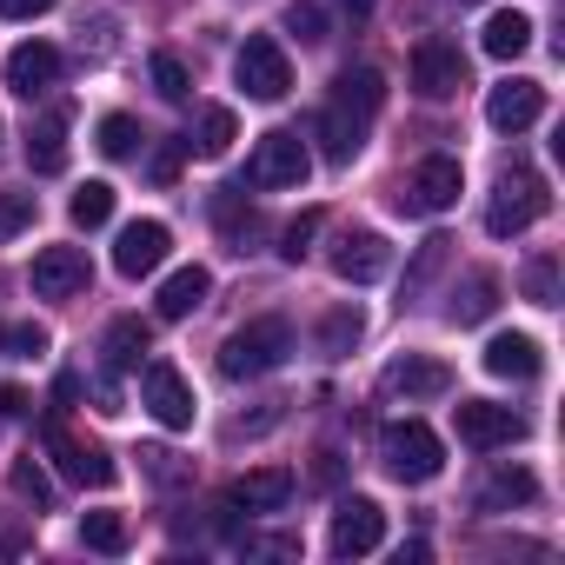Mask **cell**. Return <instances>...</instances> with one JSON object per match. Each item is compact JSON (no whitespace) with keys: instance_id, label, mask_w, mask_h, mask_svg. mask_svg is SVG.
<instances>
[{"instance_id":"8992f818","label":"cell","mask_w":565,"mask_h":565,"mask_svg":"<svg viewBox=\"0 0 565 565\" xmlns=\"http://www.w3.org/2000/svg\"><path fill=\"white\" fill-rule=\"evenodd\" d=\"M233 81L246 87V100H287L294 94V61L273 34H253L239 54H233Z\"/></svg>"},{"instance_id":"9c48e42d","label":"cell","mask_w":565,"mask_h":565,"mask_svg":"<svg viewBox=\"0 0 565 565\" xmlns=\"http://www.w3.org/2000/svg\"><path fill=\"white\" fill-rule=\"evenodd\" d=\"M452 426H459V446H472V452H499V446L525 439V419L512 406H492V399H459Z\"/></svg>"},{"instance_id":"60d3db41","label":"cell","mask_w":565,"mask_h":565,"mask_svg":"<svg viewBox=\"0 0 565 565\" xmlns=\"http://www.w3.org/2000/svg\"><path fill=\"white\" fill-rule=\"evenodd\" d=\"M446 246H452V239H439V233H433V239L419 246V259H413V273H406V294H419V287H426V273H433V266L446 259Z\"/></svg>"},{"instance_id":"bcb514c9","label":"cell","mask_w":565,"mask_h":565,"mask_svg":"<svg viewBox=\"0 0 565 565\" xmlns=\"http://www.w3.org/2000/svg\"><path fill=\"white\" fill-rule=\"evenodd\" d=\"M313 479H320V486H333V479H340V452H320V466H313Z\"/></svg>"},{"instance_id":"5b68a950","label":"cell","mask_w":565,"mask_h":565,"mask_svg":"<svg viewBox=\"0 0 565 565\" xmlns=\"http://www.w3.org/2000/svg\"><path fill=\"white\" fill-rule=\"evenodd\" d=\"M307 173H313V153L294 127L259 134V147L246 160V186H307Z\"/></svg>"},{"instance_id":"d6a6232c","label":"cell","mask_w":565,"mask_h":565,"mask_svg":"<svg viewBox=\"0 0 565 565\" xmlns=\"http://www.w3.org/2000/svg\"><path fill=\"white\" fill-rule=\"evenodd\" d=\"M14 492L28 499V505H41V512H54V479L41 472V459L28 452V459H14Z\"/></svg>"},{"instance_id":"3957f363","label":"cell","mask_w":565,"mask_h":565,"mask_svg":"<svg viewBox=\"0 0 565 565\" xmlns=\"http://www.w3.org/2000/svg\"><path fill=\"white\" fill-rule=\"evenodd\" d=\"M545 206H552V193H545L539 167L512 160V167L499 173V186H492V206H486V233H492V239H512V233H525L532 220H545Z\"/></svg>"},{"instance_id":"ba28073f","label":"cell","mask_w":565,"mask_h":565,"mask_svg":"<svg viewBox=\"0 0 565 565\" xmlns=\"http://www.w3.org/2000/svg\"><path fill=\"white\" fill-rule=\"evenodd\" d=\"M140 406H147L167 433H186L193 413H200V406H193V386L180 380L173 360H147V366H140Z\"/></svg>"},{"instance_id":"7402d4cb","label":"cell","mask_w":565,"mask_h":565,"mask_svg":"<svg viewBox=\"0 0 565 565\" xmlns=\"http://www.w3.org/2000/svg\"><path fill=\"white\" fill-rule=\"evenodd\" d=\"M206 294H213V273H206V266H180V273H167L153 313H160V320H186V313L206 307Z\"/></svg>"},{"instance_id":"484cf974","label":"cell","mask_w":565,"mask_h":565,"mask_svg":"<svg viewBox=\"0 0 565 565\" xmlns=\"http://www.w3.org/2000/svg\"><path fill=\"white\" fill-rule=\"evenodd\" d=\"M479 47H486L492 61H519V54L532 47V21H525V14H512V8H499V14L486 21V34H479Z\"/></svg>"},{"instance_id":"277c9868","label":"cell","mask_w":565,"mask_h":565,"mask_svg":"<svg viewBox=\"0 0 565 565\" xmlns=\"http://www.w3.org/2000/svg\"><path fill=\"white\" fill-rule=\"evenodd\" d=\"M380 459H386V472H393L399 486H426V479H439L446 446H439L433 426H419V419H393V426L380 433Z\"/></svg>"},{"instance_id":"8fae6325","label":"cell","mask_w":565,"mask_h":565,"mask_svg":"<svg viewBox=\"0 0 565 565\" xmlns=\"http://www.w3.org/2000/svg\"><path fill=\"white\" fill-rule=\"evenodd\" d=\"M47 452L61 459V472H67L74 486H94V492H107V486L120 479V466H114L100 446H87L81 433H67L61 419H47Z\"/></svg>"},{"instance_id":"7c38bea8","label":"cell","mask_w":565,"mask_h":565,"mask_svg":"<svg viewBox=\"0 0 565 565\" xmlns=\"http://www.w3.org/2000/svg\"><path fill=\"white\" fill-rule=\"evenodd\" d=\"M167 246H173V233H167L160 220H134V226H120V239H114V273H120V279H147V273H160Z\"/></svg>"},{"instance_id":"83f0119b","label":"cell","mask_w":565,"mask_h":565,"mask_svg":"<svg viewBox=\"0 0 565 565\" xmlns=\"http://www.w3.org/2000/svg\"><path fill=\"white\" fill-rule=\"evenodd\" d=\"M519 294H525L532 307H558V253H532V259H525Z\"/></svg>"},{"instance_id":"ffe728a7","label":"cell","mask_w":565,"mask_h":565,"mask_svg":"<svg viewBox=\"0 0 565 565\" xmlns=\"http://www.w3.org/2000/svg\"><path fill=\"white\" fill-rule=\"evenodd\" d=\"M539 366L545 360H539V340L532 333H492L486 340V373L492 380H519L525 386V380H539Z\"/></svg>"},{"instance_id":"f546056e","label":"cell","mask_w":565,"mask_h":565,"mask_svg":"<svg viewBox=\"0 0 565 565\" xmlns=\"http://www.w3.org/2000/svg\"><path fill=\"white\" fill-rule=\"evenodd\" d=\"M67 220H74V226H87V233H94V226H107V220H114V186H107V180H87V186L67 200Z\"/></svg>"},{"instance_id":"d6986e66","label":"cell","mask_w":565,"mask_h":565,"mask_svg":"<svg viewBox=\"0 0 565 565\" xmlns=\"http://www.w3.org/2000/svg\"><path fill=\"white\" fill-rule=\"evenodd\" d=\"M287 499H294V472H287V466H253V472L233 479V499H226V505H246V512H287Z\"/></svg>"},{"instance_id":"d590c367","label":"cell","mask_w":565,"mask_h":565,"mask_svg":"<svg viewBox=\"0 0 565 565\" xmlns=\"http://www.w3.org/2000/svg\"><path fill=\"white\" fill-rule=\"evenodd\" d=\"M279 28H287L300 47H320V41H327V14L313 8V0H294V8H287V21H279Z\"/></svg>"},{"instance_id":"2e32d148","label":"cell","mask_w":565,"mask_h":565,"mask_svg":"<svg viewBox=\"0 0 565 565\" xmlns=\"http://www.w3.org/2000/svg\"><path fill=\"white\" fill-rule=\"evenodd\" d=\"M333 273L347 279V287H373V279L393 273V246L380 233H347L340 253H333Z\"/></svg>"},{"instance_id":"d4e9b609","label":"cell","mask_w":565,"mask_h":565,"mask_svg":"<svg viewBox=\"0 0 565 565\" xmlns=\"http://www.w3.org/2000/svg\"><path fill=\"white\" fill-rule=\"evenodd\" d=\"M28 167L34 173H61L67 167V114H47L28 127Z\"/></svg>"},{"instance_id":"7bdbcfd3","label":"cell","mask_w":565,"mask_h":565,"mask_svg":"<svg viewBox=\"0 0 565 565\" xmlns=\"http://www.w3.org/2000/svg\"><path fill=\"white\" fill-rule=\"evenodd\" d=\"M34 413V393H21V386H0V419H28Z\"/></svg>"},{"instance_id":"52a82bcc","label":"cell","mask_w":565,"mask_h":565,"mask_svg":"<svg viewBox=\"0 0 565 565\" xmlns=\"http://www.w3.org/2000/svg\"><path fill=\"white\" fill-rule=\"evenodd\" d=\"M452 200H459V160H452V153H426V160L399 180V193H393L399 213H446Z\"/></svg>"},{"instance_id":"f6af8a7d","label":"cell","mask_w":565,"mask_h":565,"mask_svg":"<svg viewBox=\"0 0 565 565\" xmlns=\"http://www.w3.org/2000/svg\"><path fill=\"white\" fill-rule=\"evenodd\" d=\"M54 399L74 406V399H81V373H61V380H54Z\"/></svg>"},{"instance_id":"8d00e7d4","label":"cell","mask_w":565,"mask_h":565,"mask_svg":"<svg viewBox=\"0 0 565 565\" xmlns=\"http://www.w3.org/2000/svg\"><path fill=\"white\" fill-rule=\"evenodd\" d=\"M153 87H160V100H173V107L193 94V74L180 67V54H153Z\"/></svg>"},{"instance_id":"f35d334b","label":"cell","mask_w":565,"mask_h":565,"mask_svg":"<svg viewBox=\"0 0 565 565\" xmlns=\"http://www.w3.org/2000/svg\"><path fill=\"white\" fill-rule=\"evenodd\" d=\"M34 226V193H0V239Z\"/></svg>"},{"instance_id":"6da1fadb","label":"cell","mask_w":565,"mask_h":565,"mask_svg":"<svg viewBox=\"0 0 565 565\" xmlns=\"http://www.w3.org/2000/svg\"><path fill=\"white\" fill-rule=\"evenodd\" d=\"M380 107H386V74H380V67H347V74L333 81V94H327L320 120H313L320 153H327L333 167H353V153L366 147V134H373Z\"/></svg>"},{"instance_id":"4dcf8cb0","label":"cell","mask_w":565,"mask_h":565,"mask_svg":"<svg viewBox=\"0 0 565 565\" xmlns=\"http://www.w3.org/2000/svg\"><path fill=\"white\" fill-rule=\"evenodd\" d=\"M140 140H147V134H140V120H134V114H107L94 147H100L107 160H134V153H140Z\"/></svg>"},{"instance_id":"9a60e30c","label":"cell","mask_w":565,"mask_h":565,"mask_svg":"<svg viewBox=\"0 0 565 565\" xmlns=\"http://www.w3.org/2000/svg\"><path fill=\"white\" fill-rule=\"evenodd\" d=\"M539 114H545V87H539V81H499V87L486 94V120H492L499 134H525Z\"/></svg>"},{"instance_id":"ee69618b","label":"cell","mask_w":565,"mask_h":565,"mask_svg":"<svg viewBox=\"0 0 565 565\" xmlns=\"http://www.w3.org/2000/svg\"><path fill=\"white\" fill-rule=\"evenodd\" d=\"M186 147H193V140H173V147H160V153H153V180H173V173H180V153H186Z\"/></svg>"},{"instance_id":"f1b7e54d","label":"cell","mask_w":565,"mask_h":565,"mask_svg":"<svg viewBox=\"0 0 565 565\" xmlns=\"http://www.w3.org/2000/svg\"><path fill=\"white\" fill-rule=\"evenodd\" d=\"M213 220H220V233L233 239V253H246V239L259 233V220H253V206L239 213V186H220V193H213Z\"/></svg>"},{"instance_id":"1f68e13d","label":"cell","mask_w":565,"mask_h":565,"mask_svg":"<svg viewBox=\"0 0 565 565\" xmlns=\"http://www.w3.org/2000/svg\"><path fill=\"white\" fill-rule=\"evenodd\" d=\"M193 140H200V153H206V160H220V153H226V147L239 140V120H233V107H206V114H200V134H193Z\"/></svg>"},{"instance_id":"e0dca14e","label":"cell","mask_w":565,"mask_h":565,"mask_svg":"<svg viewBox=\"0 0 565 565\" xmlns=\"http://www.w3.org/2000/svg\"><path fill=\"white\" fill-rule=\"evenodd\" d=\"M54 81H61V47H47V41H21V47L8 54V94L34 100V94H47Z\"/></svg>"},{"instance_id":"74e56055","label":"cell","mask_w":565,"mask_h":565,"mask_svg":"<svg viewBox=\"0 0 565 565\" xmlns=\"http://www.w3.org/2000/svg\"><path fill=\"white\" fill-rule=\"evenodd\" d=\"M140 472H147L153 486H180V479H186L180 452H167V446H140Z\"/></svg>"},{"instance_id":"4fadbf2b","label":"cell","mask_w":565,"mask_h":565,"mask_svg":"<svg viewBox=\"0 0 565 565\" xmlns=\"http://www.w3.org/2000/svg\"><path fill=\"white\" fill-rule=\"evenodd\" d=\"M380 539H386L380 499H340V512H333V552L340 558H366V552H380Z\"/></svg>"},{"instance_id":"cb8c5ba5","label":"cell","mask_w":565,"mask_h":565,"mask_svg":"<svg viewBox=\"0 0 565 565\" xmlns=\"http://www.w3.org/2000/svg\"><path fill=\"white\" fill-rule=\"evenodd\" d=\"M100 353H107V373H134V366L153 353V327H147V320H134V313H120V320L107 327Z\"/></svg>"},{"instance_id":"ac0fdd59","label":"cell","mask_w":565,"mask_h":565,"mask_svg":"<svg viewBox=\"0 0 565 565\" xmlns=\"http://www.w3.org/2000/svg\"><path fill=\"white\" fill-rule=\"evenodd\" d=\"M386 393H399V399H439V393H452V366L426 360V353H406V360L386 366Z\"/></svg>"},{"instance_id":"603a6c76","label":"cell","mask_w":565,"mask_h":565,"mask_svg":"<svg viewBox=\"0 0 565 565\" xmlns=\"http://www.w3.org/2000/svg\"><path fill=\"white\" fill-rule=\"evenodd\" d=\"M492 307H499V273H466L459 287H452V307H446V320L452 327H479V320H492Z\"/></svg>"},{"instance_id":"836d02e7","label":"cell","mask_w":565,"mask_h":565,"mask_svg":"<svg viewBox=\"0 0 565 565\" xmlns=\"http://www.w3.org/2000/svg\"><path fill=\"white\" fill-rule=\"evenodd\" d=\"M81 539H87L94 552H127V519H120V512H87V519H81Z\"/></svg>"},{"instance_id":"7dc6e473","label":"cell","mask_w":565,"mask_h":565,"mask_svg":"<svg viewBox=\"0 0 565 565\" xmlns=\"http://www.w3.org/2000/svg\"><path fill=\"white\" fill-rule=\"evenodd\" d=\"M347 8H353V21H366V14L380 8V0H347Z\"/></svg>"},{"instance_id":"5bb4252c","label":"cell","mask_w":565,"mask_h":565,"mask_svg":"<svg viewBox=\"0 0 565 565\" xmlns=\"http://www.w3.org/2000/svg\"><path fill=\"white\" fill-rule=\"evenodd\" d=\"M87 279H94V266H87L81 246H41L34 253V294L41 300H74Z\"/></svg>"},{"instance_id":"7a4b0ae2","label":"cell","mask_w":565,"mask_h":565,"mask_svg":"<svg viewBox=\"0 0 565 565\" xmlns=\"http://www.w3.org/2000/svg\"><path fill=\"white\" fill-rule=\"evenodd\" d=\"M287 360H294V320L287 313H259L239 333H226V347H220V373L226 380H266Z\"/></svg>"},{"instance_id":"ab89813d","label":"cell","mask_w":565,"mask_h":565,"mask_svg":"<svg viewBox=\"0 0 565 565\" xmlns=\"http://www.w3.org/2000/svg\"><path fill=\"white\" fill-rule=\"evenodd\" d=\"M313 233H320V213H300V220H294L287 233H279V253H287V259H307Z\"/></svg>"},{"instance_id":"44dd1931","label":"cell","mask_w":565,"mask_h":565,"mask_svg":"<svg viewBox=\"0 0 565 565\" xmlns=\"http://www.w3.org/2000/svg\"><path fill=\"white\" fill-rule=\"evenodd\" d=\"M539 499V479L525 466H492L479 486H472V505L479 512H512V505H532Z\"/></svg>"},{"instance_id":"b9f144b4","label":"cell","mask_w":565,"mask_h":565,"mask_svg":"<svg viewBox=\"0 0 565 565\" xmlns=\"http://www.w3.org/2000/svg\"><path fill=\"white\" fill-rule=\"evenodd\" d=\"M54 8H61V0H0V14H8V21H41Z\"/></svg>"},{"instance_id":"30bf717a","label":"cell","mask_w":565,"mask_h":565,"mask_svg":"<svg viewBox=\"0 0 565 565\" xmlns=\"http://www.w3.org/2000/svg\"><path fill=\"white\" fill-rule=\"evenodd\" d=\"M459 87H466V54H459L452 41L426 34V41L413 47V94H419V100H452Z\"/></svg>"},{"instance_id":"e575fe53","label":"cell","mask_w":565,"mask_h":565,"mask_svg":"<svg viewBox=\"0 0 565 565\" xmlns=\"http://www.w3.org/2000/svg\"><path fill=\"white\" fill-rule=\"evenodd\" d=\"M34 353H47V327H34V320L0 327V360H34Z\"/></svg>"},{"instance_id":"4316f807","label":"cell","mask_w":565,"mask_h":565,"mask_svg":"<svg viewBox=\"0 0 565 565\" xmlns=\"http://www.w3.org/2000/svg\"><path fill=\"white\" fill-rule=\"evenodd\" d=\"M360 333H366V313H360V307H333V313L320 320V353H327V360H347V353L360 347Z\"/></svg>"}]
</instances>
